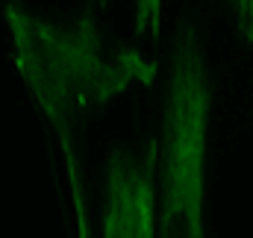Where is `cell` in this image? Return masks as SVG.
I'll list each match as a JSON object with an SVG mask.
<instances>
[{
  "label": "cell",
  "instance_id": "cell-1",
  "mask_svg": "<svg viewBox=\"0 0 253 238\" xmlns=\"http://www.w3.org/2000/svg\"><path fill=\"white\" fill-rule=\"evenodd\" d=\"M3 15L12 36L15 71L62 147L80 236H88L77 129L91 112L121 97L129 85L138 82L150 88L156 82V62L106 36L91 9L74 21H53L30 12L18 0H6Z\"/></svg>",
  "mask_w": 253,
  "mask_h": 238
},
{
  "label": "cell",
  "instance_id": "cell-3",
  "mask_svg": "<svg viewBox=\"0 0 253 238\" xmlns=\"http://www.w3.org/2000/svg\"><path fill=\"white\" fill-rule=\"evenodd\" d=\"M159 209V141H147L141 153L115 150L106 168L103 221L106 238H153Z\"/></svg>",
  "mask_w": 253,
  "mask_h": 238
},
{
  "label": "cell",
  "instance_id": "cell-2",
  "mask_svg": "<svg viewBox=\"0 0 253 238\" xmlns=\"http://www.w3.org/2000/svg\"><path fill=\"white\" fill-rule=\"evenodd\" d=\"M212 120V79L203 44L191 21H183L171 50L168 94L159 141V209L156 233L165 238H203L206 147Z\"/></svg>",
  "mask_w": 253,
  "mask_h": 238
},
{
  "label": "cell",
  "instance_id": "cell-6",
  "mask_svg": "<svg viewBox=\"0 0 253 238\" xmlns=\"http://www.w3.org/2000/svg\"><path fill=\"white\" fill-rule=\"evenodd\" d=\"M0 3H3V0H0Z\"/></svg>",
  "mask_w": 253,
  "mask_h": 238
},
{
  "label": "cell",
  "instance_id": "cell-4",
  "mask_svg": "<svg viewBox=\"0 0 253 238\" xmlns=\"http://www.w3.org/2000/svg\"><path fill=\"white\" fill-rule=\"evenodd\" d=\"M109 0H97L106 6ZM132 30L138 39H150L153 44L162 36V0H132Z\"/></svg>",
  "mask_w": 253,
  "mask_h": 238
},
{
  "label": "cell",
  "instance_id": "cell-5",
  "mask_svg": "<svg viewBox=\"0 0 253 238\" xmlns=\"http://www.w3.org/2000/svg\"><path fill=\"white\" fill-rule=\"evenodd\" d=\"M224 3L233 15L236 33L253 47V0H224Z\"/></svg>",
  "mask_w": 253,
  "mask_h": 238
}]
</instances>
